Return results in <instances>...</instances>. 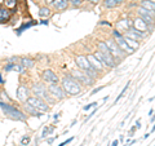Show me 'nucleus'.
Returning a JSON list of instances; mask_svg holds the SVG:
<instances>
[{"mask_svg": "<svg viewBox=\"0 0 155 146\" xmlns=\"http://www.w3.org/2000/svg\"><path fill=\"white\" fill-rule=\"evenodd\" d=\"M0 110L3 111V114L11 120H16V121H26L27 119V114L25 111H22L21 109L16 108L14 105L9 104V102H4L0 101Z\"/></svg>", "mask_w": 155, "mask_h": 146, "instance_id": "obj_1", "label": "nucleus"}, {"mask_svg": "<svg viewBox=\"0 0 155 146\" xmlns=\"http://www.w3.org/2000/svg\"><path fill=\"white\" fill-rule=\"evenodd\" d=\"M97 47H98V49H97V52L93 53V55L97 57V60H98L104 66L111 67V69L116 67V61L114 60V57L111 56V53L109 51L107 45H106V43L105 41H100Z\"/></svg>", "mask_w": 155, "mask_h": 146, "instance_id": "obj_2", "label": "nucleus"}, {"mask_svg": "<svg viewBox=\"0 0 155 146\" xmlns=\"http://www.w3.org/2000/svg\"><path fill=\"white\" fill-rule=\"evenodd\" d=\"M61 87H62V89L65 91V93L69 95V96H78L79 93H81L80 83L78 80H75L74 78L71 76V74L65 75L64 78H62Z\"/></svg>", "mask_w": 155, "mask_h": 146, "instance_id": "obj_3", "label": "nucleus"}, {"mask_svg": "<svg viewBox=\"0 0 155 146\" xmlns=\"http://www.w3.org/2000/svg\"><path fill=\"white\" fill-rule=\"evenodd\" d=\"M31 93L32 96H36L39 97V98H43L47 104L49 105H54V98L49 95V92H48V88L45 87L44 83H34V84L31 85Z\"/></svg>", "mask_w": 155, "mask_h": 146, "instance_id": "obj_4", "label": "nucleus"}, {"mask_svg": "<svg viewBox=\"0 0 155 146\" xmlns=\"http://www.w3.org/2000/svg\"><path fill=\"white\" fill-rule=\"evenodd\" d=\"M113 38H114L115 43L119 45V48L125 53V55H133V53H134V51L127 44V41H125L124 35H123L122 31H119V30H113Z\"/></svg>", "mask_w": 155, "mask_h": 146, "instance_id": "obj_5", "label": "nucleus"}, {"mask_svg": "<svg viewBox=\"0 0 155 146\" xmlns=\"http://www.w3.org/2000/svg\"><path fill=\"white\" fill-rule=\"evenodd\" d=\"M105 43H106V45H107V48H109V51H110V53H111V56H113V57H114V60L116 61V64H118V61H122L123 58L125 57V53H124L122 49H120L119 45L115 43L114 39L106 40Z\"/></svg>", "mask_w": 155, "mask_h": 146, "instance_id": "obj_6", "label": "nucleus"}, {"mask_svg": "<svg viewBox=\"0 0 155 146\" xmlns=\"http://www.w3.org/2000/svg\"><path fill=\"white\" fill-rule=\"evenodd\" d=\"M26 102H28V104L32 105L34 108L38 109L39 111H41V113L49 111V105H48L43 98H39V97H36V96H30Z\"/></svg>", "mask_w": 155, "mask_h": 146, "instance_id": "obj_7", "label": "nucleus"}, {"mask_svg": "<svg viewBox=\"0 0 155 146\" xmlns=\"http://www.w3.org/2000/svg\"><path fill=\"white\" fill-rule=\"evenodd\" d=\"M48 92H49V95H51L54 100H57V101L65 100L66 96H67V95L65 93V91L62 89V87L58 85V84H48Z\"/></svg>", "mask_w": 155, "mask_h": 146, "instance_id": "obj_8", "label": "nucleus"}, {"mask_svg": "<svg viewBox=\"0 0 155 146\" xmlns=\"http://www.w3.org/2000/svg\"><path fill=\"white\" fill-rule=\"evenodd\" d=\"M71 76L74 78L75 80H78L79 83H81V84H84V85H93V84H94V79L89 78L84 71H81V70H75V71H72V72H71Z\"/></svg>", "mask_w": 155, "mask_h": 146, "instance_id": "obj_9", "label": "nucleus"}, {"mask_svg": "<svg viewBox=\"0 0 155 146\" xmlns=\"http://www.w3.org/2000/svg\"><path fill=\"white\" fill-rule=\"evenodd\" d=\"M41 80L48 84H58L60 83V78L53 70L51 69H45L41 71Z\"/></svg>", "mask_w": 155, "mask_h": 146, "instance_id": "obj_10", "label": "nucleus"}, {"mask_svg": "<svg viewBox=\"0 0 155 146\" xmlns=\"http://www.w3.org/2000/svg\"><path fill=\"white\" fill-rule=\"evenodd\" d=\"M137 13H138V17L142 18L149 26L154 23V21H155V12H150V11H147V9H145L142 7H138Z\"/></svg>", "mask_w": 155, "mask_h": 146, "instance_id": "obj_11", "label": "nucleus"}, {"mask_svg": "<svg viewBox=\"0 0 155 146\" xmlns=\"http://www.w3.org/2000/svg\"><path fill=\"white\" fill-rule=\"evenodd\" d=\"M30 93H31V91L28 89L26 85H23V84L18 85V88H17V100L23 104V102H26L28 97L31 96Z\"/></svg>", "mask_w": 155, "mask_h": 146, "instance_id": "obj_12", "label": "nucleus"}, {"mask_svg": "<svg viewBox=\"0 0 155 146\" xmlns=\"http://www.w3.org/2000/svg\"><path fill=\"white\" fill-rule=\"evenodd\" d=\"M132 27L134 28V30H137V31H140V32H145V34H149L150 31H149V28H150V26L147 25L146 22L143 21L142 18H140V17H137L133 21V23H132Z\"/></svg>", "mask_w": 155, "mask_h": 146, "instance_id": "obj_13", "label": "nucleus"}, {"mask_svg": "<svg viewBox=\"0 0 155 146\" xmlns=\"http://www.w3.org/2000/svg\"><path fill=\"white\" fill-rule=\"evenodd\" d=\"M75 64L78 66V69L81 70V71H85V70H88L92 67L89 61H88V58H87V56H81V55L75 57Z\"/></svg>", "mask_w": 155, "mask_h": 146, "instance_id": "obj_14", "label": "nucleus"}, {"mask_svg": "<svg viewBox=\"0 0 155 146\" xmlns=\"http://www.w3.org/2000/svg\"><path fill=\"white\" fill-rule=\"evenodd\" d=\"M22 109H23V111H25L26 114L31 115V116H36V118H41V116H43L41 111H39L38 109H35L32 105L28 104V102H23V104H22Z\"/></svg>", "mask_w": 155, "mask_h": 146, "instance_id": "obj_15", "label": "nucleus"}, {"mask_svg": "<svg viewBox=\"0 0 155 146\" xmlns=\"http://www.w3.org/2000/svg\"><path fill=\"white\" fill-rule=\"evenodd\" d=\"M35 60L34 58H30V57H19V61H18V64L23 66L26 70L28 69H32L34 66H35Z\"/></svg>", "mask_w": 155, "mask_h": 146, "instance_id": "obj_16", "label": "nucleus"}, {"mask_svg": "<svg viewBox=\"0 0 155 146\" xmlns=\"http://www.w3.org/2000/svg\"><path fill=\"white\" fill-rule=\"evenodd\" d=\"M87 58H88V61H89L91 66L93 67L94 70H97V71H102V70H104V67H105V66H104L102 64H101V62H100L98 60H97V57H96L94 55H89Z\"/></svg>", "mask_w": 155, "mask_h": 146, "instance_id": "obj_17", "label": "nucleus"}, {"mask_svg": "<svg viewBox=\"0 0 155 146\" xmlns=\"http://www.w3.org/2000/svg\"><path fill=\"white\" fill-rule=\"evenodd\" d=\"M12 12L5 7H0V23H7L11 19Z\"/></svg>", "mask_w": 155, "mask_h": 146, "instance_id": "obj_18", "label": "nucleus"}, {"mask_svg": "<svg viewBox=\"0 0 155 146\" xmlns=\"http://www.w3.org/2000/svg\"><path fill=\"white\" fill-rule=\"evenodd\" d=\"M69 0H53L52 7L56 9V11H65L69 7Z\"/></svg>", "mask_w": 155, "mask_h": 146, "instance_id": "obj_19", "label": "nucleus"}, {"mask_svg": "<svg viewBox=\"0 0 155 146\" xmlns=\"http://www.w3.org/2000/svg\"><path fill=\"white\" fill-rule=\"evenodd\" d=\"M123 2L124 0H104V7L109 8V9H113V8H116L118 5H120Z\"/></svg>", "mask_w": 155, "mask_h": 146, "instance_id": "obj_20", "label": "nucleus"}, {"mask_svg": "<svg viewBox=\"0 0 155 146\" xmlns=\"http://www.w3.org/2000/svg\"><path fill=\"white\" fill-rule=\"evenodd\" d=\"M140 7L147 9V11H150V12H155V3L150 2V0H142V2L140 3Z\"/></svg>", "mask_w": 155, "mask_h": 146, "instance_id": "obj_21", "label": "nucleus"}, {"mask_svg": "<svg viewBox=\"0 0 155 146\" xmlns=\"http://www.w3.org/2000/svg\"><path fill=\"white\" fill-rule=\"evenodd\" d=\"M34 25H38V22H36V21H28V22H26V23H22V26L19 27V28H17V34H18V35H21L23 31L27 30V28H30V27L34 26Z\"/></svg>", "mask_w": 155, "mask_h": 146, "instance_id": "obj_22", "label": "nucleus"}, {"mask_svg": "<svg viewBox=\"0 0 155 146\" xmlns=\"http://www.w3.org/2000/svg\"><path fill=\"white\" fill-rule=\"evenodd\" d=\"M51 9H49V7H41L40 9H39V17H41V18H48L51 16Z\"/></svg>", "mask_w": 155, "mask_h": 146, "instance_id": "obj_23", "label": "nucleus"}, {"mask_svg": "<svg viewBox=\"0 0 155 146\" xmlns=\"http://www.w3.org/2000/svg\"><path fill=\"white\" fill-rule=\"evenodd\" d=\"M53 132H54V127H44L43 128V132H41V136H40V138H47L49 134H52Z\"/></svg>", "mask_w": 155, "mask_h": 146, "instance_id": "obj_24", "label": "nucleus"}, {"mask_svg": "<svg viewBox=\"0 0 155 146\" xmlns=\"http://www.w3.org/2000/svg\"><path fill=\"white\" fill-rule=\"evenodd\" d=\"M129 84H130V81H128L127 83V84H125V87H124V88H123V91H122V93H120L118 97H116V98H115V101H114V104H118V102H119V100L120 98H122V97L124 96V93H125V92H127V89H128V87H129Z\"/></svg>", "mask_w": 155, "mask_h": 146, "instance_id": "obj_25", "label": "nucleus"}, {"mask_svg": "<svg viewBox=\"0 0 155 146\" xmlns=\"http://www.w3.org/2000/svg\"><path fill=\"white\" fill-rule=\"evenodd\" d=\"M4 4H5V8H8V9H12V8L16 7L17 0H4Z\"/></svg>", "mask_w": 155, "mask_h": 146, "instance_id": "obj_26", "label": "nucleus"}, {"mask_svg": "<svg viewBox=\"0 0 155 146\" xmlns=\"http://www.w3.org/2000/svg\"><path fill=\"white\" fill-rule=\"evenodd\" d=\"M18 61H19V57H17V56H12V57L5 58V64H17Z\"/></svg>", "mask_w": 155, "mask_h": 146, "instance_id": "obj_27", "label": "nucleus"}, {"mask_svg": "<svg viewBox=\"0 0 155 146\" xmlns=\"http://www.w3.org/2000/svg\"><path fill=\"white\" fill-rule=\"evenodd\" d=\"M84 0H69V3L71 4V7L72 8H78V7H80L81 4H83Z\"/></svg>", "mask_w": 155, "mask_h": 146, "instance_id": "obj_28", "label": "nucleus"}, {"mask_svg": "<svg viewBox=\"0 0 155 146\" xmlns=\"http://www.w3.org/2000/svg\"><path fill=\"white\" fill-rule=\"evenodd\" d=\"M13 67H14V64H5L3 67V70L5 72H11V71H13Z\"/></svg>", "mask_w": 155, "mask_h": 146, "instance_id": "obj_29", "label": "nucleus"}, {"mask_svg": "<svg viewBox=\"0 0 155 146\" xmlns=\"http://www.w3.org/2000/svg\"><path fill=\"white\" fill-rule=\"evenodd\" d=\"M28 142H30V136H23L21 140V146H27Z\"/></svg>", "mask_w": 155, "mask_h": 146, "instance_id": "obj_30", "label": "nucleus"}, {"mask_svg": "<svg viewBox=\"0 0 155 146\" xmlns=\"http://www.w3.org/2000/svg\"><path fill=\"white\" fill-rule=\"evenodd\" d=\"M97 105H98V102H92V104L85 105L84 108H83V110H84V111H88V110H89V109H92V108H96Z\"/></svg>", "mask_w": 155, "mask_h": 146, "instance_id": "obj_31", "label": "nucleus"}, {"mask_svg": "<svg viewBox=\"0 0 155 146\" xmlns=\"http://www.w3.org/2000/svg\"><path fill=\"white\" fill-rule=\"evenodd\" d=\"M104 88H105V87H104V85H101V87H98V88H94L93 91H92V93H91V95H92V96H93V95H96V93H98V92H101V91H102Z\"/></svg>", "mask_w": 155, "mask_h": 146, "instance_id": "obj_32", "label": "nucleus"}, {"mask_svg": "<svg viewBox=\"0 0 155 146\" xmlns=\"http://www.w3.org/2000/svg\"><path fill=\"white\" fill-rule=\"evenodd\" d=\"M72 140H74V137H70L69 140H67V141H64V142H62V144H60V145H58V146H66V145H69L70 142H71V141Z\"/></svg>", "mask_w": 155, "mask_h": 146, "instance_id": "obj_33", "label": "nucleus"}, {"mask_svg": "<svg viewBox=\"0 0 155 146\" xmlns=\"http://www.w3.org/2000/svg\"><path fill=\"white\" fill-rule=\"evenodd\" d=\"M97 110H98V109H97V108H96V109H94V110H93V111H92V113H91V114L88 115V118H87V119H85V123H87V121H88V120H89V119L92 118V116H93V115H94V114L97 113Z\"/></svg>", "mask_w": 155, "mask_h": 146, "instance_id": "obj_34", "label": "nucleus"}, {"mask_svg": "<svg viewBox=\"0 0 155 146\" xmlns=\"http://www.w3.org/2000/svg\"><path fill=\"white\" fill-rule=\"evenodd\" d=\"M40 23H41V25L48 26V25H49V19H48V18H43L41 21H40Z\"/></svg>", "mask_w": 155, "mask_h": 146, "instance_id": "obj_35", "label": "nucleus"}, {"mask_svg": "<svg viewBox=\"0 0 155 146\" xmlns=\"http://www.w3.org/2000/svg\"><path fill=\"white\" fill-rule=\"evenodd\" d=\"M4 84H5V80H4V78H3V74L0 72V87H3Z\"/></svg>", "mask_w": 155, "mask_h": 146, "instance_id": "obj_36", "label": "nucleus"}, {"mask_svg": "<svg viewBox=\"0 0 155 146\" xmlns=\"http://www.w3.org/2000/svg\"><path fill=\"white\" fill-rule=\"evenodd\" d=\"M134 127L137 128V129L141 128V120H136V125H134Z\"/></svg>", "mask_w": 155, "mask_h": 146, "instance_id": "obj_37", "label": "nucleus"}, {"mask_svg": "<svg viewBox=\"0 0 155 146\" xmlns=\"http://www.w3.org/2000/svg\"><path fill=\"white\" fill-rule=\"evenodd\" d=\"M136 142H137V141H136V140H132V141H127V145H125V146H130V145H133V144H136Z\"/></svg>", "mask_w": 155, "mask_h": 146, "instance_id": "obj_38", "label": "nucleus"}, {"mask_svg": "<svg viewBox=\"0 0 155 146\" xmlns=\"http://www.w3.org/2000/svg\"><path fill=\"white\" fill-rule=\"evenodd\" d=\"M54 138H56V137H49V138H48V140H47V144H48V145H51V144H53V141H54Z\"/></svg>", "mask_w": 155, "mask_h": 146, "instance_id": "obj_39", "label": "nucleus"}, {"mask_svg": "<svg viewBox=\"0 0 155 146\" xmlns=\"http://www.w3.org/2000/svg\"><path fill=\"white\" fill-rule=\"evenodd\" d=\"M100 25H109V26H110L111 23H110L109 21H101V22H100Z\"/></svg>", "mask_w": 155, "mask_h": 146, "instance_id": "obj_40", "label": "nucleus"}, {"mask_svg": "<svg viewBox=\"0 0 155 146\" xmlns=\"http://www.w3.org/2000/svg\"><path fill=\"white\" fill-rule=\"evenodd\" d=\"M154 113H155V111H154ZM150 121H151V123H154V121H155V114H153L151 116H150Z\"/></svg>", "mask_w": 155, "mask_h": 146, "instance_id": "obj_41", "label": "nucleus"}, {"mask_svg": "<svg viewBox=\"0 0 155 146\" xmlns=\"http://www.w3.org/2000/svg\"><path fill=\"white\" fill-rule=\"evenodd\" d=\"M45 3H47V7H48V5H52V4H53V0H45Z\"/></svg>", "mask_w": 155, "mask_h": 146, "instance_id": "obj_42", "label": "nucleus"}, {"mask_svg": "<svg viewBox=\"0 0 155 146\" xmlns=\"http://www.w3.org/2000/svg\"><path fill=\"white\" fill-rule=\"evenodd\" d=\"M118 144H119V141H118V140H115V141H114V142H113V144H111V146H118Z\"/></svg>", "mask_w": 155, "mask_h": 146, "instance_id": "obj_43", "label": "nucleus"}, {"mask_svg": "<svg viewBox=\"0 0 155 146\" xmlns=\"http://www.w3.org/2000/svg\"><path fill=\"white\" fill-rule=\"evenodd\" d=\"M89 2H91L92 4H98V3H100V0H89Z\"/></svg>", "mask_w": 155, "mask_h": 146, "instance_id": "obj_44", "label": "nucleus"}, {"mask_svg": "<svg viewBox=\"0 0 155 146\" xmlns=\"http://www.w3.org/2000/svg\"><path fill=\"white\" fill-rule=\"evenodd\" d=\"M154 111H155L154 109H150V111H149V116H151V115L154 114Z\"/></svg>", "mask_w": 155, "mask_h": 146, "instance_id": "obj_45", "label": "nucleus"}, {"mask_svg": "<svg viewBox=\"0 0 155 146\" xmlns=\"http://www.w3.org/2000/svg\"><path fill=\"white\" fill-rule=\"evenodd\" d=\"M155 132V124H154V127H153V129L151 131H150V134H151V133H154Z\"/></svg>", "mask_w": 155, "mask_h": 146, "instance_id": "obj_46", "label": "nucleus"}, {"mask_svg": "<svg viewBox=\"0 0 155 146\" xmlns=\"http://www.w3.org/2000/svg\"><path fill=\"white\" fill-rule=\"evenodd\" d=\"M60 114H61V113H58V114H56L54 116H53V118H54V119H57V118H58V116H60Z\"/></svg>", "mask_w": 155, "mask_h": 146, "instance_id": "obj_47", "label": "nucleus"}, {"mask_svg": "<svg viewBox=\"0 0 155 146\" xmlns=\"http://www.w3.org/2000/svg\"><path fill=\"white\" fill-rule=\"evenodd\" d=\"M129 2H137V0H129Z\"/></svg>", "mask_w": 155, "mask_h": 146, "instance_id": "obj_48", "label": "nucleus"}, {"mask_svg": "<svg viewBox=\"0 0 155 146\" xmlns=\"http://www.w3.org/2000/svg\"><path fill=\"white\" fill-rule=\"evenodd\" d=\"M0 92H2V88H0Z\"/></svg>", "mask_w": 155, "mask_h": 146, "instance_id": "obj_49", "label": "nucleus"}, {"mask_svg": "<svg viewBox=\"0 0 155 146\" xmlns=\"http://www.w3.org/2000/svg\"><path fill=\"white\" fill-rule=\"evenodd\" d=\"M84 2H85V0H84Z\"/></svg>", "mask_w": 155, "mask_h": 146, "instance_id": "obj_50", "label": "nucleus"}]
</instances>
